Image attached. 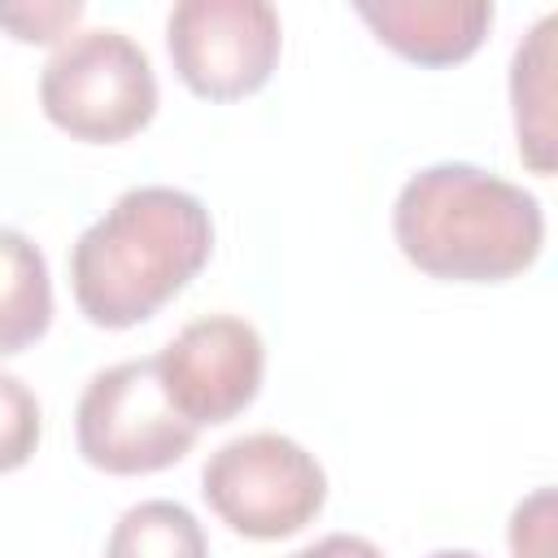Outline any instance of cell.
Masks as SVG:
<instances>
[{
  "mask_svg": "<svg viewBox=\"0 0 558 558\" xmlns=\"http://www.w3.org/2000/svg\"><path fill=\"white\" fill-rule=\"evenodd\" d=\"M288 558H384V549L375 541H366V536L331 532V536H323V541H314V545H305V549H296Z\"/></svg>",
  "mask_w": 558,
  "mask_h": 558,
  "instance_id": "cell-15",
  "label": "cell"
},
{
  "mask_svg": "<svg viewBox=\"0 0 558 558\" xmlns=\"http://www.w3.org/2000/svg\"><path fill=\"white\" fill-rule=\"evenodd\" d=\"M514 558H554V488H536L510 514Z\"/></svg>",
  "mask_w": 558,
  "mask_h": 558,
  "instance_id": "cell-14",
  "label": "cell"
},
{
  "mask_svg": "<svg viewBox=\"0 0 558 558\" xmlns=\"http://www.w3.org/2000/svg\"><path fill=\"white\" fill-rule=\"evenodd\" d=\"M214 253L209 209L166 183L122 192L70 248V288L96 327L153 318Z\"/></svg>",
  "mask_w": 558,
  "mask_h": 558,
  "instance_id": "cell-1",
  "label": "cell"
},
{
  "mask_svg": "<svg viewBox=\"0 0 558 558\" xmlns=\"http://www.w3.org/2000/svg\"><path fill=\"white\" fill-rule=\"evenodd\" d=\"M166 48L196 96L240 100L270 78L283 26L266 0H179L166 17Z\"/></svg>",
  "mask_w": 558,
  "mask_h": 558,
  "instance_id": "cell-6",
  "label": "cell"
},
{
  "mask_svg": "<svg viewBox=\"0 0 558 558\" xmlns=\"http://www.w3.org/2000/svg\"><path fill=\"white\" fill-rule=\"evenodd\" d=\"M74 436L83 462L105 475L166 471L196 445V427L179 418L161 392L157 357L96 371L78 397Z\"/></svg>",
  "mask_w": 558,
  "mask_h": 558,
  "instance_id": "cell-5",
  "label": "cell"
},
{
  "mask_svg": "<svg viewBox=\"0 0 558 558\" xmlns=\"http://www.w3.org/2000/svg\"><path fill=\"white\" fill-rule=\"evenodd\" d=\"M266 349L253 323L235 314H205L179 327L157 353V379L179 418L196 432L235 418L262 388Z\"/></svg>",
  "mask_w": 558,
  "mask_h": 558,
  "instance_id": "cell-7",
  "label": "cell"
},
{
  "mask_svg": "<svg viewBox=\"0 0 558 558\" xmlns=\"http://www.w3.org/2000/svg\"><path fill=\"white\" fill-rule=\"evenodd\" d=\"M105 558H209V541L187 506L153 497L118 514Z\"/></svg>",
  "mask_w": 558,
  "mask_h": 558,
  "instance_id": "cell-11",
  "label": "cell"
},
{
  "mask_svg": "<svg viewBox=\"0 0 558 558\" xmlns=\"http://www.w3.org/2000/svg\"><path fill=\"white\" fill-rule=\"evenodd\" d=\"M209 510L240 536L279 541L301 532L327 501V475L310 449L279 432H248L218 445L201 471Z\"/></svg>",
  "mask_w": 558,
  "mask_h": 558,
  "instance_id": "cell-4",
  "label": "cell"
},
{
  "mask_svg": "<svg viewBox=\"0 0 558 558\" xmlns=\"http://www.w3.org/2000/svg\"><path fill=\"white\" fill-rule=\"evenodd\" d=\"M39 105L70 140L118 144L157 113V74L131 35L78 31L44 61Z\"/></svg>",
  "mask_w": 558,
  "mask_h": 558,
  "instance_id": "cell-3",
  "label": "cell"
},
{
  "mask_svg": "<svg viewBox=\"0 0 558 558\" xmlns=\"http://www.w3.org/2000/svg\"><path fill=\"white\" fill-rule=\"evenodd\" d=\"M83 17L78 0H35V4H0V26L26 44H52Z\"/></svg>",
  "mask_w": 558,
  "mask_h": 558,
  "instance_id": "cell-13",
  "label": "cell"
},
{
  "mask_svg": "<svg viewBox=\"0 0 558 558\" xmlns=\"http://www.w3.org/2000/svg\"><path fill=\"white\" fill-rule=\"evenodd\" d=\"M554 31L558 13H545L514 48L510 61V105H514V135L519 157L536 170H554Z\"/></svg>",
  "mask_w": 558,
  "mask_h": 558,
  "instance_id": "cell-9",
  "label": "cell"
},
{
  "mask_svg": "<svg viewBox=\"0 0 558 558\" xmlns=\"http://www.w3.org/2000/svg\"><path fill=\"white\" fill-rule=\"evenodd\" d=\"M392 235L410 266L453 283H501L545 248L541 201L471 161H436L410 174L392 205Z\"/></svg>",
  "mask_w": 558,
  "mask_h": 558,
  "instance_id": "cell-2",
  "label": "cell"
},
{
  "mask_svg": "<svg viewBox=\"0 0 558 558\" xmlns=\"http://www.w3.org/2000/svg\"><path fill=\"white\" fill-rule=\"evenodd\" d=\"M52 323V279L39 244L0 227V357L31 349Z\"/></svg>",
  "mask_w": 558,
  "mask_h": 558,
  "instance_id": "cell-10",
  "label": "cell"
},
{
  "mask_svg": "<svg viewBox=\"0 0 558 558\" xmlns=\"http://www.w3.org/2000/svg\"><path fill=\"white\" fill-rule=\"evenodd\" d=\"M357 17L375 31L379 44L418 65H458L466 61L488 26V0H362Z\"/></svg>",
  "mask_w": 558,
  "mask_h": 558,
  "instance_id": "cell-8",
  "label": "cell"
},
{
  "mask_svg": "<svg viewBox=\"0 0 558 558\" xmlns=\"http://www.w3.org/2000/svg\"><path fill=\"white\" fill-rule=\"evenodd\" d=\"M432 558H480V554H471V549H436Z\"/></svg>",
  "mask_w": 558,
  "mask_h": 558,
  "instance_id": "cell-16",
  "label": "cell"
},
{
  "mask_svg": "<svg viewBox=\"0 0 558 558\" xmlns=\"http://www.w3.org/2000/svg\"><path fill=\"white\" fill-rule=\"evenodd\" d=\"M39 432H44V418H39L35 392L17 375L0 371V475L31 462Z\"/></svg>",
  "mask_w": 558,
  "mask_h": 558,
  "instance_id": "cell-12",
  "label": "cell"
}]
</instances>
